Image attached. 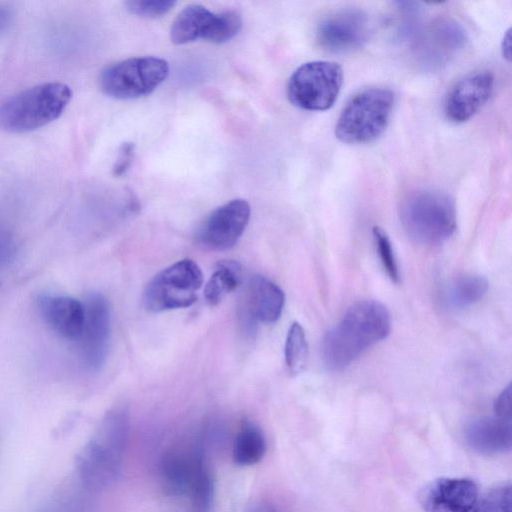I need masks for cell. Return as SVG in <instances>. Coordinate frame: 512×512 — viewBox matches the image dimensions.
<instances>
[{
	"instance_id": "cell-27",
	"label": "cell",
	"mask_w": 512,
	"mask_h": 512,
	"mask_svg": "<svg viewBox=\"0 0 512 512\" xmlns=\"http://www.w3.org/2000/svg\"><path fill=\"white\" fill-rule=\"evenodd\" d=\"M372 232L377 246L378 255L386 274L394 283H399L400 272L388 235L379 226H374Z\"/></svg>"
},
{
	"instance_id": "cell-15",
	"label": "cell",
	"mask_w": 512,
	"mask_h": 512,
	"mask_svg": "<svg viewBox=\"0 0 512 512\" xmlns=\"http://www.w3.org/2000/svg\"><path fill=\"white\" fill-rule=\"evenodd\" d=\"M478 499V487L469 478H438L419 492L425 512H471Z\"/></svg>"
},
{
	"instance_id": "cell-23",
	"label": "cell",
	"mask_w": 512,
	"mask_h": 512,
	"mask_svg": "<svg viewBox=\"0 0 512 512\" xmlns=\"http://www.w3.org/2000/svg\"><path fill=\"white\" fill-rule=\"evenodd\" d=\"M215 495V483L208 461L197 470L187 492L192 512H210Z\"/></svg>"
},
{
	"instance_id": "cell-4",
	"label": "cell",
	"mask_w": 512,
	"mask_h": 512,
	"mask_svg": "<svg viewBox=\"0 0 512 512\" xmlns=\"http://www.w3.org/2000/svg\"><path fill=\"white\" fill-rule=\"evenodd\" d=\"M72 97L70 87L47 82L23 90L0 103V128L11 133H26L56 120Z\"/></svg>"
},
{
	"instance_id": "cell-10",
	"label": "cell",
	"mask_w": 512,
	"mask_h": 512,
	"mask_svg": "<svg viewBox=\"0 0 512 512\" xmlns=\"http://www.w3.org/2000/svg\"><path fill=\"white\" fill-rule=\"evenodd\" d=\"M208 446L206 436H200L165 449L159 459L158 477L168 495H187L197 470L207 461Z\"/></svg>"
},
{
	"instance_id": "cell-26",
	"label": "cell",
	"mask_w": 512,
	"mask_h": 512,
	"mask_svg": "<svg viewBox=\"0 0 512 512\" xmlns=\"http://www.w3.org/2000/svg\"><path fill=\"white\" fill-rule=\"evenodd\" d=\"M471 512H511V486H496L475 503Z\"/></svg>"
},
{
	"instance_id": "cell-16",
	"label": "cell",
	"mask_w": 512,
	"mask_h": 512,
	"mask_svg": "<svg viewBox=\"0 0 512 512\" xmlns=\"http://www.w3.org/2000/svg\"><path fill=\"white\" fill-rule=\"evenodd\" d=\"M284 303V292L277 284L264 276L255 275L244 293L241 318L250 329L258 323H275L282 314Z\"/></svg>"
},
{
	"instance_id": "cell-33",
	"label": "cell",
	"mask_w": 512,
	"mask_h": 512,
	"mask_svg": "<svg viewBox=\"0 0 512 512\" xmlns=\"http://www.w3.org/2000/svg\"><path fill=\"white\" fill-rule=\"evenodd\" d=\"M12 20L13 16L11 11L0 5V33L6 31L10 27Z\"/></svg>"
},
{
	"instance_id": "cell-8",
	"label": "cell",
	"mask_w": 512,
	"mask_h": 512,
	"mask_svg": "<svg viewBox=\"0 0 512 512\" xmlns=\"http://www.w3.org/2000/svg\"><path fill=\"white\" fill-rule=\"evenodd\" d=\"M203 274L191 259H183L156 274L147 284L143 302L151 312L186 308L197 300Z\"/></svg>"
},
{
	"instance_id": "cell-32",
	"label": "cell",
	"mask_w": 512,
	"mask_h": 512,
	"mask_svg": "<svg viewBox=\"0 0 512 512\" xmlns=\"http://www.w3.org/2000/svg\"><path fill=\"white\" fill-rule=\"evenodd\" d=\"M494 416L511 421V390L510 385L505 387L502 392L495 399L494 405Z\"/></svg>"
},
{
	"instance_id": "cell-25",
	"label": "cell",
	"mask_w": 512,
	"mask_h": 512,
	"mask_svg": "<svg viewBox=\"0 0 512 512\" xmlns=\"http://www.w3.org/2000/svg\"><path fill=\"white\" fill-rule=\"evenodd\" d=\"M242 28V17L235 10L215 13L206 41L221 44L235 37Z\"/></svg>"
},
{
	"instance_id": "cell-2",
	"label": "cell",
	"mask_w": 512,
	"mask_h": 512,
	"mask_svg": "<svg viewBox=\"0 0 512 512\" xmlns=\"http://www.w3.org/2000/svg\"><path fill=\"white\" fill-rule=\"evenodd\" d=\"M390 328V314L382 303L362 300L352 304L323 338L325 366L332 371L345 369L369 347L385 339Z\"/></svg>"
},
{
	"instance_id": "cell-34",
	"label": "cell",
	"mask_w": 512,
	"mask_h": 512,
	"mask_svg": "<svg viewBox=\"0 0 512 512\" xmlns=\"http://www.w3.org/2000/svg\"><path fill=\"white\" fill-rule=\"evenodd\" d=\"M246 512H278L277 509L267 501L254 502Z\"/></svg>"
},
{
	"instance_id": "cell-18",
	"label": "cell",
	"mask_w": 512,
	"mask_h": 512,
	"mask_svg": "<svg viewBox=\"0 0 512 512\" xmlns=\"http://www.w3.org/2000/svg\"><path fill=\"white\" fill-rule=\"evenodd\" d=\"M466 444L483 455H496L511 449V421L494 417H478L464 429Z\"/></svg>"
},
{
	"instance_id": "cell-7",
	"label": "cell",
	"mask_w": 512,
	"mask_h": 512,
	"mask_svg": "<svg viewBox=\"0 0 512 512\" xmlns=\"http://www.w3.org/2000/svg\"><path fill=\"white\" fill-rule=\"evenodd\" d=\"M343 84V70L332 61H310L290 76L286 93L296 107L307 111H324L333 106Z\"/></svg>"
},
{
	"instance_id": "cell-20",
	"label": "cell",
	"mask_w": 512,
	"mask_h": 512,
	"mask_svg": "<svg viewBox=\"0 0 512 512\" xmlns=\"http://www.w3.org/2000/svg\"><path fill=\"white\" fill-rule=\"evenodd\" d=\"M266 449V438L261 428L252 422H243L232 445L234 463L243 467L255 465L264 457Z\"/></svg>"
},
{
	"instance_id": "cell-3",
	"label": "cell",
	"mask_w": 512,
	"mask_h": 512,
	"mask_svg": "<svg viewBox=\"0 0 512 512\" xmlns=\"http://www.w3.org/2000/svg\"><path fill=\"white\" fill-rule=\"evenodd\" d=\"M400 220L414 242L436 246L449 239L456 229L455 202L441 190H416L402 201Z\"/></svg>"
},
{
	"instance_id": "cell-1",
	"label": "cell",
	"mask_w": 512,
	"mask_h": 512,
	"mask_svg": "<svg viewBox=\"0 0 512 512\" xmlns=\"http://www.w3.org/2000/svg\"><path fill=\"white\" fill-rule=\"evenodd\" d=\"M130 434L128 406L117 404L102 417L80 449L75 470L85 491H103L119 479Z\"/></svg>"
},
{
	"instance_id": "cell-21",
	"label": "cell",
	"mask_w": 512,
	"mask_h": 512,
	"mask_svg": "<svg viewBox=\"0 0 512 512\" xmlns=\"http://www.w3.org/2000/svg\"><path fill=\"white\" fill-rule=\"evenodd\" d=\"M241 265L234 260H224L217 264L204 288V296L210 305L219 304L235 290L241 282Z\"/></svg>"
},
{
	"instance_id": "cell-14",
	"label": "cell",
	"mask_w": 512,
	"mask_h": 512,
	"mask_svg": "<svg viewBox=\"0 0 512 512\" xmlns=\"http://www.w3.org/2000/svg\"><path fill=\"white\" fill-rule=\"evenodd\" d=\"M495 77L489 70L471 72L447 92L443 110L448 120L463 123L471 119L490 99Z\"/></svg>"
},
{
	"instance_id": "cell-19",
	"label": "cell",
	"mask_w": 512,
	"mask_h": 512,
	"mask_svg": "<svg viewBox=\"0 0 512 512\" xmlns=\"http://www.w3.org/2000/svg\"><path fill=\"white\" fill-rule=\"evenodd\" d=\"M215 13L200 4H190L182 9L172 23L171 41L176 45L205 40Z\"/></svg>"
},
{
	"instance_id": "cell-35",
	"label": "cell",
	"mask_w": 512,
	"mask_h": 512,
	"mask_svg": "<svg viewBox=\"0 0 512 512\" xmlns=\"http://www.w3.org/2000/svg\"><path fill=\"white\" fill-rule=\"evenodd\" d=\"M511 44V35H510V29H508L503 36L502 43H501V50L502 55L504 58H506L508 61L510 60V45Z\"/></svg>"
},
{
	"instance_id": "cell-11",
	"label": "cell",
	"mask_w": 512,
	"mask_h": 512,
	"mask_svg": "<svg viewBox=\"0 0 512 512\" xmlns=\"http://www.w3.org/2000/svg\"><path fill=\"white\" fill-rule=\"evenodd\" d=\"M84 322L78 338L80 358L90 371H97L104 365L111 336V311L107 298L99 292L86 295L84 301Z\"/></svg>"
},
{
	"instance_id": "cell-31",
	"label": "cell",
	"mask_w": 512,
	"mask_h": 512,
	"mask_svg": "<svg viewBox=\"0 0 512 512\" xmlns=\"http://www.w3.org/2000/svg\"><path fill=\"white\" fill-rule=\"evenodd\" d=\"M135 145L132 142H125L119 150L118 158L113 167L115 176H121L129 169L133 159Z\"/></svg>"
},
{
	"instance_id": "cell-29",
	"label": "cell",
	"mask_w": 512,
	"mask_h": 512,
	"mask_svg": "<svg viewBox=\"0 0 512 512\" xmlns=\"http://www.w3.org/2000/svg\"><path fill=\"white\" fill-rule=\"evenodd\" d=\"M83 504L77 494L64 492L53 498L39 512H85Z\"/></svg>"
},
{
	"instance_id": "cell-5",
	"label": "cell",
	"mask_w": 512,
	"mask_h": 512,
	"mask_svg": "<svg viewBox=\"0 0 512 512\" xmlns=\"http://www.w3.org/2000/svg\"><path fill=\"white\" fill-rule=\"evenodd\" d=\"M395 103L394 93L385 87H370L356 93L342 109L335 135L343 143L365 144L386 130Z\"/></svg>"
},
{
	"instance_id": "cell-22",
	"label": "cell",
	"mask_w": 512,
	"mask_h": 512,
	"mask_svg": "<svg viewBox=\"0 0 512 512\" xmlns=\"http://www.w3.org/2000/svg\"><path fill=\"white\" fill-rule=\"evenodd\" d=\"M488 287L487 279L481 275H463L451 283L447 299L452 307L465 308L478 302L487 293Z\"/></svg>"
},
{
	"instance_id": "cell-12",
	"label": "cell",
	"mask_w": 512,
	"mask_h": 512,
	"mask_svg": "<svg viewBox=\"0 0 512 512\" xmlns=\"http://www.w3.org/2000/svg\"><path fill=\"white\" fill-rule=\"evenodd\" d=\"M371 32L367 13L358 8H343L324 16L316 27V40L325 51L343 54L358 50Z\"/></svg>"
},
{
	"instance_id": "cell-6",
	"label": "cell",
	"mask_w": 512,
	"mask_h": 512,
	"mask_svg": "<svg viewBox=\"0 0 512 512\" xmlns=\"http://www.w3.org/2000/svg\"><path fill=\"white\" fill-rule=\"evenodd\" d=\"M168 74L169 64L162 58L133 57L106 66L100 73L99 86L109 97L131 100L152 93Z\"/></svg>"
},
{
	"instance_id": "cell-17",
	"label": "cell",
	"mask_w": 512,
	"mask_h": 512,
	"mask_svg": "<svg viewBox=\"0 0 512 512\" xmlns=\"http://www.w3.org/2000/svg\"><path fill=\"white\" fill-rule=\"evenodd\" d=\"M36 306L42 319L57 335L78 340L84 322L83 302L67 295L41 294Z\"/></svg>"
},
{
	"instance_id": "cell-13",
	"label": "cell",
	"mask_w": 512,
	"mask_h": 512,
	"mask_svg": "<svg viewBox=\"0 0 512 512\" xmlns=\"http://www.w3.org/2000/svg\"><path fill=\"white\" fill-rule=\"evenodd\" d=\"M250 205L244 199L231 200L213 210L198 231V240L210 250L233 247L248 225Z\"/></svg>"
},
{
	"instance_id": "cell-30",
	"label": "cell",
	"mask_w": 512,
	"mask_h": 512,
	"mask_svg": "<svg viewBox=\"0 0 512 512\" xmlns=\"http://www.w3.org/2000/svg\"><path fill=\"white\" fill-rule=\"evenodd\" d=\"M17 251L14 235L0 226V270L7 267L15 258Z\"/></svg>"
},
{
	"instance_id": "cell-28",
	"label": "cell",
	"mask_w": 512,
	"mask_h": 512,
	"mask_svg": "<svg viewBox=\"0 0 512 512\" xmlns=\"http://www.w3.org/2000/svg\"><path fill=\"white\" fill-rule=\"evenodd\" d=\"M176 4L172 0H129L126 9L140 17L156 18L166 14Z\"/></svg>"
},
{
	"instance_id": "cell-9",
	"label": "cell",
	"mask_w": 512,
	"mask_h": 512,
	"mask_svg": "<svg viewBox=\"0 0 512 512\" xmlns=\"http://www.w3.org/2000/svg\"><path fill=\"white\" fill-rule=\"evenodd\" d=\"M465 29L452 18H437L424 27L414 40L416 63L427 71L445 67L466 45Z\"/></svg>"
},
{
	"instance_id": "cell-24",
	"label": "cell",
	"mask_w": 512,
	"mask_h": 512,
	"mask_svg": "<svg viewBox=\"0 0 512 512\" xmlns=\"http://www.w3.org/2000/svg\"><path fill=\"white\" fill-rule=\"evenodd\" d=\"M285 362L290 372L304 370L308 361V343L303 327L293 322L288 330L284 346Z\"/></svg>"
}]
</instances>
